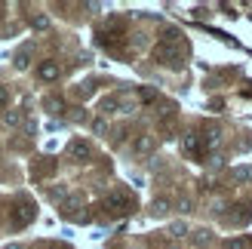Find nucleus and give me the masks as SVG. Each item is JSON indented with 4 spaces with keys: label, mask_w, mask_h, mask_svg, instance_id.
<instances>
[{
    "label": "nucleus",
    "mask_w": 252,
    "mask_h": 249,
    "mask_svg": "<svg viewBox=\"0 0 252 249\" xmlns=\"http://www.w3.org/2000/svg\"><path fill=\"white\" fill-rule=\"evenodd\" d=\"M31 218H34V209H31L28 203H25V206H19V213H16V218H12V221H16V225L22 228V225H28Z\"/></svg>",
    "instance_id": "nucleus-8"
},
{
    "label": "nucleus",
    "mask_w": 252,
    "mask_h": 249,
    "mask_svg": "<svg viewBox=\"0 0 252 249\" xmlns=\"http://www.w3.org/2000/svg\"><path fill=\"white\" fill-rule=\"evenodd\" d=\"M68 157H74V160H80V163H83V160H90V145H86V142H71L68 145Z\"/></svg>",
    "instance_id": "nucleus-4"
},
{
    "label": "nucleus",
    "mask_w": 252,
    "mask_h": 249,
    "mask_svg": "<svg viewBox=\"0 0 252 249\" xmlns=\"http://www.w3.org/2000/svg\"><path fill=\"white\" fill-rule=\"evenodd\" d=\"M105 126H108V123H105L102 117H95V120H93V129H95V132H105Z\"/></svg>",
    "instance_id": "nucleus-17"
},
{
    "label": "nucleus",
    "mask_w": 252,
    "mask_h": 249,
    "mask_svg": "<svg viewBox=\"0 0 252 249\" xmlns=\"http://www.w3.org/2000/svg\"><path fill=\"white\" fill-rule=\"evenodd\" d=\"M154 56L163 62V65H169V68H179L182 65V49H179V43H160Z\"/></svg>",
    "instance_id": "nucleus-1"
},
{
    "label": "nucleus",
    "mask_w": 252,
    "mask_h": 249,
    "mask_svg": "<svg viewBox=\"0 0 252 249\" xmlns=\"http://www.w3.org/2000/svg\"><path fill=\"white\" fill-rule=\"evenodd\" d=\"M31 25H34L37 31H43V28H49V19H46V16H34V19H31Z\"/></svg>",
    "instance_id": "nucleus-14"
},
{
    "label": "nucleus",
    "mask_w": 252,
    "mask_h": 249,
    "mask_svg": "<svg viewBox=\"0 0 252 249\" xmlns=\"http://www.w3.org/2000/svg\"><path fill=\"white\" fill-rule=\"evenodd\" d=\"M138 95H142L145 102H154V95H157V93H154V90H142V93H138Z\"/></svg>",
    "instance_id": "nucleus-20"
},
{
    "label": "nucleus",
    "mask_w": 252,
    "mask_h": 249,
    "mask_svg": "<svg viewBox=\"0 0 252 249\" xmlns=\"http://www.w3.org/2000/svg\"><path fill=\"white\" fill-rule=\"evenodd\" d=\"M209 237H212V234H209L206 228H197V231H191V243H197V246L209 243Z\"/></svg>",
    "instance_id": "nucleus-12"
},
{
    "label": "nucleus",
    "mask_w": 252,
    "mask_h": 249,
    "mask_svg": "<svg viewBox=\"0 0 252 249\" xmlns=\"http://www.w3.org/2000/svg\"><path fill=\"white\" fill-rule=\"evenodd\" d=\"M169 234H172V237H185L188 225H185V221H175V225H169Z\"/></svg>",
    "instance_id": "nucleus-13"
},
{
    "label": "nucleus",
    "mask_w": 252,
    "mask_h": 249,
    "mask_svg": "<svg viewBox=\"0 0 252 249\" xmlns=\"http://www.w3.org/2000/svg\"><path fill=\"white\" fill-rule=\"evenodd\" d=\"M77 206H80V200H77V197H68V200H65V209H71V213H74Z\"/></svg>",
    "instance_id": "nucleus-18"
},
{
    "label": "nucleus",
    "mask_w": 252,
    "mask_h": 249,
    "mask_svg": "<svg viewBox=\"0 0 252 249\" xmlns=\"http://www.w3.org/2000/svg\"><path fill=\"white\" fill-rule=\"evenodd\" d=\"M6 98H9V93H6V86H0V108L6 105Z\"/></svg>",
    "instance_id": "nucleus-21"
},
{
    "label": "nucleus",
    "mask_w": 252,
    "mask_h": 249,
    "mask_svg": "<svg viewBox=\"0 0 252 249\" xmlns=\"http://www.w3.org/2000/svg\"><path fill=\"white\" fill-rule=\"evenodd\" d=\"M182 151H185V154H191V157H197V154H200V135L188 132L185 139H182Z\"/></svg>",
    "instance_id": "nucleus-5"
},
{
    "label": "nucleus",
    "mask_w": 252,
    "mask_h": 249,
    "mask_svg": "<svg viewBox=\"0 0 252 249\" xmlns=\"http://www.w3.org/2000/svg\"><path fill=\"white\" fill-rule=\"evenodd\" d=\"M25 132H37V123L34 120H25Z\"/></svg>",
    "instance_id": "nucleus-22"
},
{
    "label": "nucleus",
    "mask_w": 252,
    "mask_h": 249,
    "mask_svg": "<svg viewBox=\"0 0 252 249\" xmlns=\"http://www.w3.org/2000/svg\"><path fill=\"white\" fill-rule=\"evenodd\" d=\"M203 142H206V148L212 151V148H219V145H221V132H219V129H209V132L203 135Z\"/></svg>",
    "instance_id": "nucleus-11"
},
{
    "label": "nucleus",
    "mask_w": 252,
    "mask_h": 249,
    "mask_svg": "<svg viewBox=\"0 0 252 249\" xmlns=\"http://www.w3.org/2000/svg\"><path fill=\"white\" fill-rule=\"evenodd\" d=\"M224 249H246V240H240V237H237V240H228V243H224Z\"/></svg>",
    "instance_id": "nucleus-16"
},
{
    "label": "nucleus",
    "mask_w": 252,
    "mask_h": 249,
    "mask_svg": "<svg viewBox=\"0 0 252 249\" xmlns=\"http://www.w3.org/2000/svg\"><path fill=\"white\" fill-rule=\"evenodd\" d=\"M132 151L135 154H151L154 151V135H138V139L132 142Z\"/></svg>",
    "instance_id": "nucleus-6"
},
{
    "label": "nucleus",
    "mask_w": 252,
    "mask_h": 249,
    "mask_svg": "<svg viewBox=\"0 0 252 249\" xmlns=\"http://www.w3.org/2000/svg\"><path fill=\"white\" fill-rule=\"evenodd\" d=\"M102 114H117V111H129V105H123L117 95H108V98H102Z\"/></svg>",
    "instance_id": "nucleus-3"
},
{
    "label": "nucleus",
    "mask_w": 252,
    "mask_h": 249,
    "mask_svg": "<svg viewBox=\"0 0 252 249\" xmlns=\"http://www.w3.org/2000/svg\"><path fill=\"white\" fill-rule=\"evenodd\" d=\"M59 74H62V68L56 65V62H43V65L37 68V77H40L43 83H56V80H59Z\"/></svg>",
    "instance_id": "nucleus-2"
},
{
    "label": "nucleus",
    "mask_w": 252,
    "mask_h": 249,
    "mask_svg": "<svg viewBox=\"0 0 252 249\" xmlns=\"http://www.w3.org/2000/svg\"><path fill=\"white\" fill-rule=\"evenodd\" d=\"M3 123H6V126H25V114H22V111H6Z\"/></svg>",
    "instance_id": "nucleus-9"
},
{
    "label": "nucleus",
    "mask_w": 252,
    "mask_h": 249,
    "mask_svg": "<svg viewBox=\"0 0 252 249\" xmlns=\"http://www.w3.org/2000/svg\"><path fill=\"white\" fill-rule=\"evenodd\" d=\"M28 65H31V49H19V53H16V68L25 71Z\"/></svg>",
    "instance_id": "nucleus-10"
},
{
    "label": "nucleus",
    "mask_w": 252,
    "mask_h": 249,
    "mask_svg": "<svg viewBox=\"0 0 252 249\" xmlns=\"http://www.w3.org/2000/svg\"><path fill=\"white\" fill-rule=\"evenodd\" d=\"M154 209H157V213H166V209H169V200H154Z\"/></svg>",
    "instance_id": "nucleus-19"
},
{
    "label": "nucleus",
    "mask_w": 252,
    "mask_h": 249,
    "mask_svg": "<svg viewBox=\"0 0 252 249\" xmlns=\"http://www.w3.org/2000/svg\"><path fill=\"white\" fill-rule=\"evenodd\" d=\"M108 206L114 209V213H126V209H129L132 203H129V197H123V194H114V197L108 200Z\"/></svg>",
    "instance_id": "nucleus-7"
},
{
    "label": "nucleus",
    "mask_w": 252,
    "mask_h": 249,
    "mask_svg": "<svg viewBox=\"0 0 252 249\" xmlns=\"http://www.w3.org/2000/svg\"><path fill=\"white\" fill-rule=\"evenodd\" d=\"M234 179H237V182H246V179H252V169H234Z\"/></svg>",
    "instance_id": "nucleus-15"
},
{
    "label": "nucleus",
    "mask_w": 252,
    "mask_h": 249,
    "mask_svg": "<svg viewBox=\"0 0 252 249\" xmlns=\"http://www.w3.org/2000/svg\"><path fill=\"white\" fill-rule=\"evenodd\" d=\"M163 249H182L179 243H166V246H163Z\"/></svg>",
    "instance_id": "nucleus-23"
}]
</instances>
